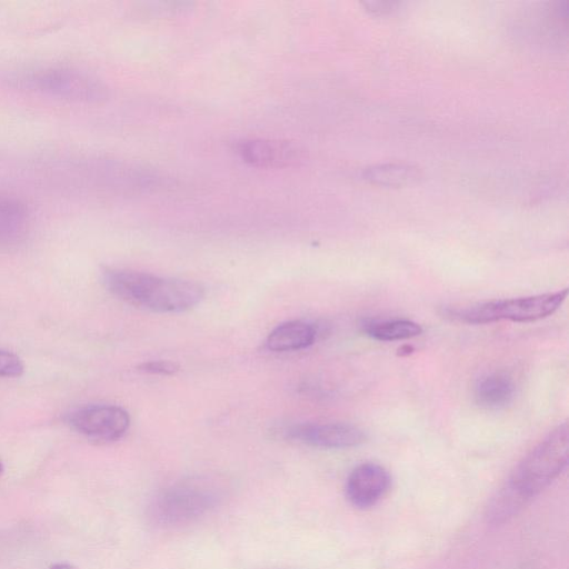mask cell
Segmentation results:
<instances>
[{
    "instance_id": "1",
    "label": "cell",
    "mask_w": 569,
    "mask_h": 569,
    "mask_svg": "<svg viewBox=\"0 0 569 569\" xmlns=\"http://www.w3.org/2000/svg\"><path fill=\"white\" fill-rule=\"evenodd\" d=\"M568 465V425L562 422L512 470L485 509L486 521L499 526L520 513Z\"/></svg>"
},
{
    "instance_id": "2",
    "label": "cell",
    "mask_w": 569,
    "mask_h": 569,
    "mask_svg": "<svg viewBox=\"0 0 569 569\" xmlns=\"http://www.w3.org/2000/svg\"><path fill=\"white\" fill-rule=\"evenodd\" d=\"M102 282L117 298L160 313L190 310L204 297V288L199 282L127 269H106Z\"/></svg>"
},
{
    "instance_id": "3",
    "label": "cell",
    "mask_w": 569,
    "mask_h": 569,
    "mask_svg": "<svg viewBox=\"0 0 569 569\" xmlns=\"http://www.w3.org/2000/svg\"><path fill=\"white\" fill-rule=\"evenodd\" d=\"M226 495L216 479L192 477L160 490L149 505V517L161 527L192 523L217 508Z\"/></svg>"
},
{
    "instance_id": "4",
    "label": "cell",
    "mask_w": 569,
    "mask_h": 569,
    "mask_svg": "<svg viewBox=\"0 0 569 569\" xmlns=\"http://www.w3.org/2000/svg\"><path fill=\"white\" fill-rule=\"evenodd\" d=\"M9 82L22 90L70 102H99L106 86L94 76L72 66L42 64L10 74Z\"/></svg>"
},
{
    "instance_id": "5",
    "label": "cell",
    "mask_w": 569,
    "mask_h": 569,
    "mask_svg": "<svg viewBox=\"0 0 569 569\" xmlns=\"http://www.w3.org/2000/svg\"><path fill=\"white\" fill-rule=\"evenodd\" d=\"M568 290L536 296L481 302L462 308H448L447 317L469 325H486L501 320L531 322L556 312L566 300Z\"/></svg>"
},
{
    "instance_id": "6",
    "label": "cell",
    "mask_w": 569,
    "mask_h": 569,
    "mask_svg": "<svg viewBox=\"0 0 569 569\" xmlns=\"http://www.w3.org/2000/svg\"><path fill=\"white\" fill-rule=\"evenodd\" d=\"M67 422L78 433L107 442L124 436L130 426V416L119 406L90 405L69 413Z\"/></svg>"
},
{
    "instance_id": "7",
    "label": "cell",
    "mask_w": 569,
    "mask_h": 569,
    "mask_svg": "<svg viewBox=\"0 0 569 569\" xmlns=\"http://www.w3.org/2000/svg\"><path fill=\"white\" fill-rule=\"evenodd\" d=\"M283 432L291 440L327 449L357 447L367 438L360 428L343 422H301L287 427Z\"/></svg>"
},
{
    "instance_id": "8",
    "label": "cell",
    "mask_w": 569,
    "mask_h": 569,
    "mask_svg": "<svg viewBox=\"0 0 569 569\" xmlns=\"http://www.w3.org/2000/svg\"><path fill=\"white\" fill-rule=\"evenodd\" d=\"M390 486L391 477L386 468L375 462H363L349 473L345 492L353 507L368 509L388 493Z\"/></svg>"
},
{
    "instance_id": "9",
    "label": "cell",
    "mask_w": 569,
    "mask_h": 569,
    "mask_svg": "<svg viewBox=\"0 0 569 569\" xmlns=\"http://www.w3.org/2000/svg\"><path fill=\"white\" fill-rule=\"evenodd\" d=\"M236 151L243 161L256 167H288L301 159L296 146L280 140L246 139L237 143Z\"/></svg>"
},
{
    "instance_id": "10",
    "label": "cell",
    "mask_w": 569,
    "mask_h": 569,
    "mask_svg": "<svg viewBox=\"0 0 569 569\" xmlns=\"http://www.w3.org/2000/svg\"><path fill=\"white\" fill-rule=\"evenodd\" d=\"M31 226V210L21 198L0 192V247L22 242Z\"/></svg>"
},
{
    "instance_id": "11",
    "label": "cell",
    "mask_w": 569,
    "mask_h": 569,
    "mask_svg": "<svg viewBox=\"0 0 569 569\" xmlns=\"http://www.w3.org/2000/svg\"><path fill=\"white\" fill-rule=\"evenodd\" d=\"M317 328L302 320L286 321L277 326L267 337V348L276 352L308 348L317 338Z\"/></svg>"
},
{
    "instance_id": "12",
    "label": "cell",
    "mask_w": 569,
    "mask_h": 569,
    "mask_svg": "<svg viewBox=\"0 0 569 569\" xmlns=\"http://www.w3.org/2000/svg\"><path fill=\"white\" fill-rule=\"evenodd\" d=\"M515 385L505 373L495 372L482 377L475 387L476 402L487 409H499L513 398Z\"/></svg>"
},
{
    "instance_id": "13",
    "label": "cell",
    "mask_w": 569,
    "mask_h": 569,
    "mask_svg": "<svg viewBox=\"0 0 569 569\" xmlns=\"http://www.w3.org/2000/svg\"><path fill=\"white\" fill-rule=\"evenodd\" d=\"M363 331L375 340L397 341L419 336L422 328L415 321L407 319L371 321L366 323Z\"/></svg>"
},
{
    "instance_id": "14",
    "label": "cell",
    "mask_w": 569,
    "mask_h": 569,
    "mask_svg": "<svg viewBox=\"0 0 569 569\" xmlns=\"http://www.w3.org/2000/svg\"><path fill=\"white\" fill-rule=\"evenodd\" d=\"M363 177L375 183L383 186H402L416 181L419 172L408 164L387 163L368 168Z\"/></svg>"
},
{
    "instance_id": "15",
    "label": "cell",
    "mask_w": 569,
    "mask_h": 569,
    "mask_svg": "<svg viewBox=\"0 0 569 569\" xmlns=\"http://www.w3.org/2000/svg\"><path fill=\"white\" fill-rule=\"evenodd\" d=\"M23 371L24 365L17 353L0 349V377H20Z\"/></svg>"
},
{
    "instance_id": "16",
    "label": "cell",
    "mask_w": 569,
    "mask_h": 569,
    "mask_svg": "<svg viewBox=\"0 0 569 569\" xmlns=\"http://www.w3.org/2000/svg\"><path fill=\"white\" fill-rule=\"evenodd\" d=\"M138 369L146 373L170 376L179 370V366L169 360H153L139 365Z\"/></svg>"
},
{
    "instance_id": "17",
    "label": "cell",
    "mask_w": 569,
    "mask_h": 569,
    "mask_svg": "<svg viewBox=\"0 0 569 569\" xmlns=\"http://www.w3.org/2000/svg\"><path fill=\"white\" fill-rule=\"evenodd\" d=\"M363 6L368 11H371L375 14H382L386 12H391L396 9L397 2L393 1H366Z\"/></svg>"
},
{
    "instance_id": "18",
    "label": "cell",
    "mask_w": 569,
    "mask_h": 569,
    "mask_svg": "<svg viewBox=\"0 0 569 569\" xmlns=\"http://www.w3.org/2000/svg\"><path fill=\"white\" fill-rule=\"evenodd\" d=\"M49 569H78L74 565L69 562H58L49 567Z\"/></svg>"
},
{
    "instance_id": "19",
    "label": "cell",
    "mask_w": 569,
    "mask_h": 569,
    "mask_svg": "<svg viewBox=\"0 0 569 569\" xmlns=\"http://www.w3.org/2000/svg\"><path fill=\"white\" fill-rule=\"evenodd\" d=\"M2 473H3V465H2V462L0 461V477L2 476Z\"/></svg>"
}]
</instances>
